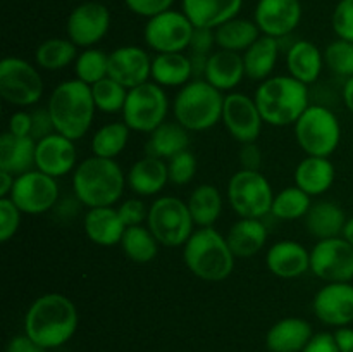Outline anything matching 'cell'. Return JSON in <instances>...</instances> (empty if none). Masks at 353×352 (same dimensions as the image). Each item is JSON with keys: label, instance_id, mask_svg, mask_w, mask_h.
<instances>
[{"label": "cell", "instance_id": "21", "mask_svg": "<svg viewBox=\"0 0 353 352\" xmlns=\"http://www.w3.org/2000/svg\"><path fill=\"white\" fill-rule=\"evenodd\" d=\"M265 266L278 278H300L310 269V251L296 240H279L265 252Z\"/></svg>", "mask_w": 353, "mask_h": 352}, {"label": "cell", "instance_id": "49", "mask_svg": "<svg viewBox=\"0 0 353 352\" xmlns=\"http://www.w3.org/2000/svg\"><path fill=\"white\" fill-rule=\"evenodd\" d=\"M31 121H33V124H31V138H34L37 141L55 133L54 121H52V116L47 107L31 110Z\"/></svg>", "mask_w": 353, "mask_h": 352}, {"label": "cell", "instance_id": "36", "mask_svg": "<svg viewBox=\"0 0 353 352\" xmlns=\"http://www.w3.org/2000/svg\"><path fill=\"white\" fill-rule=\"evenodd\" d=\"M188 209L192 213L193 221L199 228L214 226L223 213V195L219 188L210 183H202L195 186L188 197Z\"/></svg>", "mask_w": 353, "mask_h": 352}, {"label": "cell", "instance_id": "43", "mask_svg": "<svg viewBox=\"0 0 353 352\" xmlns=\"http://www.w3.org/2000/svg\"><path fill=\"white\" fill-rule=\"evenodd\" d=\"M324 66L341 79H350L353 76V41L336 38L324 48Z\"/></svg>", "mask_w": 353, "mask_h": 352}, {"label": "cell", "instance_id": "13", "mask_svg": "<svg viewBox=\"0 0 353 352\" xmlns=\"http://www.w3.org/2000/svg\"><path fill=\"white\" fill-rule=\"evenodd\" d=\"M9 197L23 211V214H45L55 209L59 204L57 178H52L38 169H31L16 176Z\"/></svg>", "mask_w": 353, "mask_h": 352}, {"label": "cell", "instance_id": "27", "mask_svg": "<svg viewBox=\"0 0 353 352\" xmlns=\"http://www.w3.org/2000/svg\"><path fill=\"white\" fill-rule=\"evenodd\" d=\"M324 68V54L316 43L309 40H299L286 50V69L288 75L302 81L303 85H312L319 79Z\"/></svg>", "mask_w": 353, "mask_h": 352}, {"label": "cell", "instance_id": "51", "mask_svg": "<svg viewBox=\"0 0 353 352\" xmlns=\"http://www.w3.org/2000/svg\"><path fill=\"white\" fill-rule=\"evenodd\" d=\"M240 164L241 169H248V171H261L262 164H264V155H262L261 148L255 141L250 144H241L240 148Z\"/></svg>", "mask_w": 353, "mask_h": 352}, {"label": "cell", "instance_id": "48", "mask_svg": "<svg viewBox=\"0 0 353 352\" xmlns=\"http://www.w3.org/2000/svg\"><path fill=\"white\" fill-rule=\"evenodd\" d=\"M124 3L133 14L150 19L171 9L174 0H124Z\"/></svg>", "mask_w": 353, "mask_h": 352}, {"label": "cell", "instance_id": "7", "mask_svg": "<svg viewBox=\"0 0 353 352\" xmlns=\"http://www.w3.org/2000/svg\"><path fill=\"white\" fill-rule=\"evenodd\" d=\"M299 147L307 155L331 157L340 147L341 124L336 114L324 106L307 107L305 113L293 124Z\"/></svg>", "mask_w": 353, "mask_h": 352}, {"label": "cell", "instance_id": "53", "mask_svg": "<svg viewBox=\"0 0 353 352\" xmlns=\"http://www.w3.org/2000/svg\"><path fill=\"white\" fill-rule=\"evenodd\" d=\"M302 352H340V349L334 340V335L324 331V333L314 335Z\"/></svg>", "mask_w": 353, "mask_h": 352}, {"label": "cell", "instance_id": "33", "mask_svg": "<svg viewBox=\"0 0 353 352\" xmlns=\"http://www.w3.org/2000/svg\"><path fill=\"white\" fill-rule=\"evenodd\" d=\"M190 147V131L185 126L174 121V123H162L157 130L148 135L145 144V155L169 161L171 157L178 155L179 152L188 150Z\"/></svg>", "mask_w": 353, "mask_h": 352}, {"label": "cell", "instance_id": "44", "mask_svg": "<svg viewBox=\"0 0 353 352\" xmlns=\"http://www.w3.org/2000/svg\"><path fill=\"white\" fill-rule=\"evenodd\" d=\"M168 171H169V182L172 185H188L196 173V157L193 152L183 150L178 155L171 157L168 161Z\"/></svg>", "mask_w": 353, "mask_h": 352}, {"label": "cell", "instance_id": "6", "mask_svg": "<svg viewBox=\"0 0 353 352\" xmlns=\"http://www.w3.org/2000/svg\"><path fill=\"white\" fill-rule=\"evenodd\" d=\"M224 93L205 79H192L179 88L172 102L174 119L188 131H207L223 121Z\"/></svg>", "mask_w": 353, "mask_h": 352}, {"label": "cell", "instance_id": "20", "mask_svg": "<svg viewBox=\"0 0 353 352\" xmlns=\"http://www.w3.org/2000/svg\"><path fill=\"white\" fill-rule=\"evenodd\" d=\"M76 162H78V152H76L74 141L61 133H52L48 137L37 141V152H34V169L52 176V178H62V176L74 173Z\"/></svg>", "mask_w": 353, "mask_h": 352}, {"label": "cell", "instance_id": "57", "mask_svg": "<svg viewBox=\"0 0 353 352\" xmlns=\"http://www.w3.org/2000/svg\"><path fill=\"white\" fill-rule=\"evenodd\" d=\"M343 100L347 109L353 114V76L350 79H347L343 85Z\"/></svg>", "mask_w": 353, "mask_h": 352}, {"label": "cell", "instance_id": "46", "mask_svg": "<svg viewBox=\"0 0 353 352\" xmlns=\"http://www.w3.org/2000/svg\"><path fill=\"white\" fill-rule=\"evenodd\" d=\"M334 35L341 40L353 41V0H340L331 16Z\"/></svg>", "mask_w": 353, "mask_h": 352}, {"label": "cell", "instance_id": "39", "mask_svg": "<svg viewBox=\"0 0 353 352\" xmlns=\"http://www.w3.org/2000/svg\"><path fill=\"white\" fill-rule=\"evenodd\" d=\"M119 245L130 261L137 262V264H147L157 257L161 244L154 237V233L148 230V226L138 224V226L126 228Z\"/></svg>", "mask_w": 353, "mask_h": 352}, {"label": "cell", "instance_id": "58", "mask_svg": "<svg viewBox=\"0 0 353 352\" xmlns=\"http://www.w3.org/2000/svg\"><path fill=\"white\" fill-rule=\"evenodd\" d=\"M341 237H343L345 240H347L348 244H350L353 247V216L348 217V219H347V224H345Z\"/></svg>", "mask_w": 353, "mask_h": 352}, {"label": "cell", "instance_id": "45", "mask_svg": "<svg viewBox=\"0 0 353 352\" xmlns=\"http://www.w3.org/2000/svg\"><path fill=\"white\" fill-rule=\"evenodd\" d=\"M23 211L12 202L10 197L0 199V242H9L21 226Z\"/></svg>", "mask_w": 353, "mask_h": 352}, {"label": "cell", "instance_id": "5", "mask_svg": "<svg viewBox=\"0 0 353 352\" xmlns=\"http://www.w3.org/2000/svg\"><path fill=\"white\" fill-rule=\"evenodd\" d=\"M234 254L224 235L214 226L199 228L183 245V261L193 276L217 283L230 278L234 269Z\"/></svg>", "mask_w": 353, "mask_h": 352}, {"label": "cell", "instance_id": "25", "mask_svg": "<svg viewBox=\"0 0 353 352\" xmlns=\"http://www.w3.org/2000/svg\"><path fill=\"white\" fill-rule=\"evenodd\" d=\"M128 186L140 197H154L169 183L168 162L162 159L145 155L134 162L126 175Z\"/></svg>", "mask_w": 353, "mask_h": 352}, {"label": "cell", "instance_id": "32", "mask_svg": "<svg viewBox=\"0 0 353 352\" xmlns=\"http://www.w3.org/2000/svg\"><path fill=\"white\" fill-rule=\"evenodd\" d=\"M303 219H305L309 235H312L317 240H326V238L341 237L348 217L336 202L321 200V202L312 204Z\"/></svg>", "mask_w": 353, "mask_h": 352}, {"label": "cell", "instance_id": "30", "mask_svg": "<svg viewBox=\"0 0 353 352\" xmlns=\"http://www.w3.org/2000/svg\"><path fill=\"white\" fill-rule=\"evenodd\" d=\"M34 152L37 140L31 137H16L3 131L0 137V171L14 176L34 169Z\"/></svg>", "mask_w": 353, "mask_h": 352}, {"label": "cell", "instance_id": "2", "mask_svg": "<svg viewBox=\"0 0 353 352\" xmlns=\"http://www.w3.org/2000/svg\"><path fill=\"white\" fill-rule=\"evenodd\" d=\"M126 175L116 159L92 155L76 166L72 173V190L81 206L110 207L123 199Z\"/></svg>", "mask_w": 353, "mask_h": 352}, {"label": "cell", "instance_id": "22", "mask_svg": "<svg viewBox=\"0 0 353 352\" xmlns=\"http://www.w3.org/2000/svg\"><path fill=\"white\" fill-rule=\"evenodd\" d=\"M83 228L90 242L100 247L119 245L126 231V224L121 219L117 207H93L83 217Z\"/></svg>", "mask_w": 353, "mask_h": 352}, {"label": "cell", "instance_id": "38", "mask_svg": "<svg viewBox=\"0 0 353 352\" xmlns=\"http://www.w3.org/2000/svg\"><path fill=\"white\" fill-rule=\"evenodd\" d=\"M130 126L124 121H114L100 126L92 137V152L97 157L116 159L130 141Z\"/></svg>", "mask_w": 353, "mask_h": 352}, {"label": "cell", "instance_id": "47", "mask_svg": "<svg viewBox=\"0 0 353 352\" xmlns=\"http://www.w3.org/2000/svg\"><path fill=\"white\" fill-rule=\"evenodd\" d=\"M121 219L126 224V228L143 224L148 217V207L141 199H126L117 206Z\"/></svg>", "mask_w": 353, "mask_h": 352}, {"label": "cell", "instance_id": "54", "mask_svg": "<svg viewBox=\"0 0 353 352\" xmlns=\"http://www.w3.org/2000/svg\"><path fill=\"white\" fill-rule=\"evenodd\" d=\"M6 352H47V349L38 345L33 338H30L24 333L10 338V342L7 344Z\"/></svg>", "mask_w": 353, "mask_h": 352}, {"label": "cell", "instance_id": "41", "mask_svg": "<svg viewBox=\"0 0 353 352\" xmlns=\"http://www.w3.org/2000/svg\"><path fill=\"white\" fill-rule=\"evenodd\" d=\"M74 75L76 79L90 86L107 78L109 76V54L95 47L83 48V52H79L74 61Z\"/></svg>", "mask_w": 353, "mask_h": 352}, {"label": "cell", "instance_id": "10", "mask_svg": "<svg viewBox=\"0 0 353 352\" xmlns=\"http://www.w3.org/2000/svg\"><path fill=\"white\" fill-rule=\"evenodd\" d=\"M169 113V99L164 88L154 81L131 88L123 109V121L131 131L150 135L157 130Z\"/></svg>", "mask_w": 353, "mask_h": 352}, {"label": "cell", "instance_id": "55", "mask_svg": "<svg viewBox=\"0 0 353 352\" xmlns=\"http://www.w3.org/2000/svg\"><path fill=\"white\" fill-rule=\"evenodd\" d=\"M334 340H336L340 352H353V328H338L334 333Z\"/></svg>", "mask_w": 353, "mask_h": 352}, {"label": "cell", "instance_id": "29", "mask_svg": "<svg viewBox=\"0 0 353 352\" xmlns=\"http://www.w3.org/2000/svg\"><path fill=\"white\" fill-rule=\"evenodd\" d=\"M226 240L234 257H254L264 248L268 242V228L262 223V219L240 217L230 226Z\"/></svg>", "mask_w": 353, "mask_h": 352}, {"label": "cell", "instance_id": "17", "mask_svg": "<svg viewBox=\"0 0 353 352\" xmlns=\"http://www.w3.org/2000/svg\"><path fill=\"white\" fill-rule=\"evenodd\" d=\"M302 12L300 0H259L254 21L262 35L281 40L299 28Z\"/></svg>", "mask_w": 353, "mask_h": 352}, {"label": "cell", "instance_id": "15", "mask_svg": "<svg viewBox=\"0 0 353 352\" xmlns=\"http://www.w3.org/2000/svg\"><path fill=\"white\" fill-rule=\"evenodd\" d=\"M110 30V10L103 3L88 0L71 10L65 23L68 38L81 48L95 47Z\"/></svg>", "mask_w": 353, "mask_h": 352}, {"label": "cell", "instance_id": "50", "mask_svg": "<svg viewBox=\"0 0 353 352\" xmlns=\"http://www.w3.org/2000/svg\"><path fill=\"white\" fill-rule=\"evenodd\" d=\"M214 47H216V30H210V28H195L188 50L192 54L210 55Z\"/></svg>", "mask_w": 353, "mask_h": 352}, {"label": "cell", "instance_id": "31", "mask_svg": "<svg viewBox=\"0 0 353 352\" xmlns=\"http://www.w3.org/2000/svg\"><path fill=\"white\" fill-rule=\"evenodd\" d=\"M193 79V66L190 55L183 52L155 54L152 59V81L162 88H181Z\"/></svg>", "mask_w": 353, "mask_h": 352}, {"label": "cell", "instance_id": "9", "mask_svg": "<svg viewBox=\"0 0 353 352\" xmlns=\"http://www.w3.org/2000/svg\"><path fill=\"white\" fill-rule=\"evenodd\" d=\"M228 202L240 217L262 219L271 214L276 193L261 171L240 169L228 182Z\"/></svg>", "mask_w": 353, "mask_h": 352}, {"label": "cell", "instance_id": "42", "mask_svg": "<svg viewBox=\"0 0 353 352\" xmlns=\"http://www.w3.org/2000/svg\"><path fill=\"white\" fill-rule=\"evenodd\" d=\"M128 92L130 90L112 79L110 76L100 79L99 83L92 85L93 102H95L97 110L105 114L123 113L124 104H126Z\"/></svg>", "mask_w": 353, "mask_h": 352}, {"label": "cell", "instance_id": "24", "mask_svg": "<svg viewBox=\"0 0 353 352\" xmlns=\"http://www.w3.org/2000/svg\"><path fill=\"white\" fill-rule=\"evenodd\" d=\"M243 78L245 75V64H243V55L238 52L230 50H216L209 55L205 68V79L207 83L217 88L219 92H233Z\"/></svg>", "mask_w": 353, "mask_h": 352}, {"label": "cell", "instance_id": "56", "mask_svg": "<svg viewBox=\"0 0 353 352\" xmlns=\"http://www.w3.org/2000/svg\"><path fill=\"white\" fill-rule=\"evenodd\" d=\"M14 182H16V176L7 171H0V199L10 195Z\"/></svg>", "mask_w": 353, "mask_h": 352}, {"label": "cell", "instance_id": "40", "mask_svg": "<svg viewBox=\"0 0 353 352\" xmlns=\"http://www.w3.org/2000/svg\"><path fill=\"white\" fill-rule=\"evenodd\" d=\"M310 207H312V197L293 185L276 193L271 214L279 221H296L305 217Z\"/></svg>", "mask_w": 353, "mask_h": 352}, {"label": "cell", "instance_id": "23", "mask_svg": "<svg viewBox=\"0 0 353 352\" xmlns=\"http://www.w3.org/2000/svg\"><path fill=\"white\" fill-rule=\"evenodd\" d=\"M243 7V0H181V10L195 28L216 30L234 19Z\"/></svg>", "mask_w": 353, "mask_h": 352}, {"label": "cell", "instance_id": "11", "mask_svg": "<svg viewBox=\"0 0 353 352\" xmlns=\"http://www.w3.org/2000/svg\"><path fill=\"white\" fill-rule=\"evenodd\" d=\"M38 66L21 57H6L0 62V95L16 107L37 106L43 97V79Z\"/></svg>", "mask_w": 353, "mask_h": 352}, {"label": "cell", "instance_id": "19", "mask_svg": "<svg viewBox=\"0 0 353 352\" xmlns=\"http://www.w3.org/2000/svg\"><path fill=\"white\" fill-rule=\"evenodd\" d=\"M109 76L128 90L152 81L150 54L137 45L114 48L109 54Z\"/></svg>", "mask_w": 353, "mask_h": 352}, {"label": "cell", "instance_id": "14", "mask_svg": "<svg viewBox=\"0 0 353 352\" xmlns=\"http://www.w3.org/2000/svg\"><path fill=\"white\" fill-rule=\"evenodd\" d=\"M310 271L326 283H352L353 247L343 237L317 240L310 251Z\"/></svg>", "mask_w": 353, "mask_h": 352}, {"label": "cell", "instance_id": "28", "mask_svg": "<svg viewBox=\"0 0 353 352\" xmlns=\"http://www.w3.org/2000/svg\"><path fill=\"white\" fill-rule=\"evenodd\" d=\"M295 185L310 197H319L333 186L336 169L330 157L307 155L295 168Z\"/></svg>", "mask_w": 353, "mask_h": 352}, {"label": "cell", "instance_id": "52", "mask_svg": "<svg viewBox=\"0 0 353 352\" xmlns=\"http://www.w3.org/2000/svg\"><path fill=\"white\" fill-rule=\"evenodd\" d=\"M31 113H26V110H17L12 116L9 117V126H7V131L16 137H31Z\"/></svg>", "mask_w": 353, "mask_h": 352}, {"label": "cell", "instance_id": "26", "mask_svg": "<svg viewBox=\"0 0 353 352\" xmlns=\"http://www.w3.org/2000/svg\"><path fill=\"white\" fill-rule=\"evenodd\" d=\"M312 337L309 321L302 317H283L269 328L265 345L271 352H302Z\"/></svg>", "mask_w": 353, "mask_h": 352}, {"label": "cell", "instance_id": "8", "mask_svg": "<svg viewBox=\"0 0 353 352\" xmlns=\"http://www.w3.org/2000/svg\"><path fill=\"white\" fill-rule=\"evenodd\" d=\"M147 226L159 244L174 248L183 247L188 242L195 231V221L185 200L174 195H164L148 207Z\"/></svg>", "mask_w": 353, "mask_h": 352}, {"label": "cell", "instance_id": "1", "mask_svg": "<svg viewBox=\"0 0 353 352\" xmlns=\"http://www.w3.org/2000/svg\"><path fill=\"white\" fill-rule=\"evenodd\" d=\"M78 328V309L64 293H43L31 302L24 316V333L45 349L71 340Z\"/></svg>", "mask_w": 353, "mask_h": 352}, {"label": "cell", "instance_id": "34", "mask_svg": "<svg viewBox=\"0 0 353 352\" xmlns=\"http://www.w3.org/2000/svg\"><path fill=\"white\" fill-rule=\"evenodd\" d=\"M241 55L247 78L261 83L272 76L279 57V40L261 35V38Z\"/></svg>", "mask_w": 353, "mask_h": 352}, {"label": "cell", "instance_id": "16", "mask_svg": "<svg viewBox=\"0 0 353 352\" xmlns=\"http://www.w3.org/2000/svg\"><path fill=\"white\" fill-rule=\"evenodd\" d=\"M223 124L228 133L240 144L257 141L262 131V119L254 97L240 92H230L224 97Z\"/></svg>", "mask_w": 353, "mask_h": 352}, {"label": "cell", "instance_id": "35", "mask_svg": "<svg viewBox=\"0 0 353 352\" xmlns=\"http://www.w3.org/2000/svg\"><path fill=\"white\" fill-rule=\"evenodd\" d=\"M261 35L262 33L255 21L234 17V19L216 28V45L221 50L243 54L261 38Z\"/></svg>", "mask_w": 353, "mask_h": 352}, {"label": "cell", "instance_id": "12", "mask_svg": "<svg viewBox=\"0 0 353 352\" xmlns=\"http://www.w3.org/2000/svg\"><path fill=\"white\" fill-rule=\"evenodd\" d=\"M195 26L179 10H165L159 16L150 17L143 28V40L155 54L185 52L190 48Z\"/></svg>", "mask_w": 353, "mask_h": 352}, {"label": "cell", "instance_id": "18", "mask_svg": "<svg viewBox=\"0 0 353 352\" xmlns=\"http://www.w3.org/2000/svg\"><path fill=\"white\" fill-rule=\"evenodd\" d=\"M312 311L324 324L336 328L348 326L353 323V285L326 283L314 295Z\"/></svg>", "mask_w": 353, "mask_h": 352}, {"label": "cell", "instance_id": "4", "mask_svg": "<svg viewBox=\"0 0 353 352\" xmlns=\"http://www.w3.org/2000/svg\"><path fill=\"white\" fill-rule=\"evenodd\" d=\"M255 104L271 126H293L310 106L309 86L293 76H271L255 90Z\"/></svg>", "mask_w": 353, "mask_h": 352}, {"label": "cell", "instance_id": "3", "mask_svg": "<svg viewBox=\"0 0 353 352\" xmlns=\"http://www.w3.org/2000/svg\"><path fill=\"white\" fill-rule=\"evenodd\" d=\"M47 109L57 133L79 140L90 131L97 113L92 86L76 78L59 83L48 97Z\"/></svg>", "mask_w": 353, "mask_h": 352}, {"label": "cell", "instance_id": "37", "mask_svg": "<svg viewBox=\"0 0 353 352\" xmlns=\"http://www.w3.org/2000/svg\"><path fill=\"white\" fill-rule=\"evenodd\" d=\"M78 47L69 38H47L34 50V64L45 71H61L78 57Z\"/></svg>", "mask_w": 353, "mask_h": 352}]
</instances>
